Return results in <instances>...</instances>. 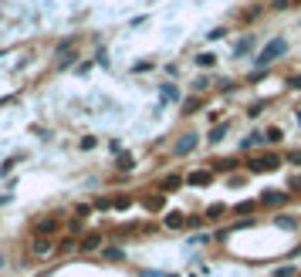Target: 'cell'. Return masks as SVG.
<instances>
[{
    "label": "cell",
    "mask_w": 301,
    "mask_h": 277,
    "mask_svg": "<svg viewBox=\"0 0 301 277\" xmlns=\"http://www.w3.org/2000/svg\"><path fill=\"white\" fill-rule=\"evenodd\" d=\"M284 156H278V152H250V156H244V166L247 172H274V169H281Z\"/></svg>",
    "instance_id": "cell-1"
},
{
    "label": "cell",
    "mask_w": 301,
    "mask_h": 277,
    "mask_svg": "<svg viewBox=\"0 0 301 277\" xmlns=\"http://www.w3.org/2000/svg\"><path fill=\"white\" fill-rule=\"evenodd\" d=\"M288 55V41L284 37H274V41H267L261 51H257V57H250L257 68H271L274 61H281V57Z\"/></svg>",
    "instance_id": "cell-2"
},
{
    "label": "cell",
    "mask_w": 301,
    "mask_h": 277,
    "mask_svg": "<svg viewBox=\"0 0 301 277\" xmlns=\"http://www.w3.org/2000/svg\"><path fill=\"white\" fill-rule=\"evenodd\" d=\"M257 203L267 206V210H284V206L291 203V193L288 189H264L261 196H257Z\"/></svg>",
    "instance_id": "cell-3"
},
{
    "label": "cell",
    "mask_w": 301,
    "mask_h": 277,
    "mask_svg": "<svg viewBox=\"0 0 301 277\" xmlns=\"http://www.w3.org/2000/svg\"><path fill=\"white\" fill-rule=\"evenodd\" d=\"M241 166H244V163H241L237 156H227V159H213L207 169H213V176H217V172H220V176H230L234 169H241Z\"/></svg>",
    "instance_id": "cell-4"
},
{
    "label": "cell",
    "mask_w": 301,
    "mask_h": 277,
    "mask_svg": "<svg viewBox=\"0 0 301 277\" xmlns=\"http://www.w3.org/2000/svg\"><path fill=\"white\" fill-rule=\"evenodd\" d=\"M257 146H267L264 132H250V135H244V139H241V152H244V156H250Z\"/></svg>",
    "instance_id": "cell-5"
},
{
    "label": "cell",
    "mask_w": 301,
    "mask_h": 277,
    "mask_svg": "<svg viewBox=\"0 0 301 277\" xmlns=\"http://www.w3.org/2000/svg\"><path fill=\"white\" fill-rule=\"evenodd\" d=\"M227 132H230V122H227V118H220V122H217V125L207 132V142H210V146H220Z\"/></svg>",
    "instance_id": "cell-6"
},
{
    "label": "cell",
    "mask_w": 301,
    "mask_h": 277,
    "mask_svg": "<svg viewBox=\"0 0 301 277\" xmlns=\"http://www.w3.org/2000/svg\"><path fill=\"white\" fill-rule=\"evenodd\" d=\"M196 146H200V135H193V132H189V135H180V142H176V156H189Z\"/></svg>",
    "instance_id": "cell-7"
},
{
    "label": "cell",
    "mask_w": 301,
    "mask_h": 277,
    "mask_svg": "<svg viewBox=\"0 0 301 277\" xmlns=\"http://www.w3.org/2000/svg\"><path fill=\"white\" fill-rule=\"evenodd\" d=\"M210 179H213V169H196V172H189L186 176L189 186H207Z\"/></svg>",
    "instance_id": "cell-8"
},
{
    "label": "cell",
    "mask_w": 301,
    "mask_h": 277,
    "mask_svg": "<svg viewBox=\"0 0 301 277\" xmlns=\"http://www.w3.org/2000/svg\"><path fill=\"white\" fill-rule=\"evenodd\" d=\"M234 55L237 57H247V55H254V37L247 34V37H241L237 44H234Z\"/></svg>",
    "instance_id": "cell-9"
},
{
    "label": "cell",
    "mask_w": 301,
    "mask_h": 277,
    "mask_svg": "<svg viewBox=\"0 0 301 277\" xmlns=\"http://www.w3.org/2000/svg\"><path fill=\"white\" fill-rule=\"evenodd\" d=\"M183 186V176H163V183H159V193H173V189H180Z\"/></svg>",
    "instance_id": "cell-10"
},
{
    "label": "cell",
    "mask_w": 301,
    "mask_h": 277,
    "mask_svg": "<svg viewBox=\"0 0 301 277\" xmlns=\"http://www.w3.org/2000/svg\"><path fill=\"white\" fill-rule=\"evenodd\" d=\"M196 68H203V71H207V68H217V55H213V51L196 55Z\"/></svg>",
    "instance_id": "cell-11"
},
{
    "label": "cell",
    "mask_w": 301,
    "mask_h": 277,
    "mask_svg": "<svg viewBox=\"0 0 301 277\" xmlns=\"http://www.w3.org/2000/svg\"><path fill=\"white\" fill-rule=\"evenodd\" d=\"M257 200H241V203L234 206V213H237V217H247V213H254V210H257Z\"/></svg>",
    "instance_id": "cell-12"
},
{
    "label": "cell",
    "mask_w": 301,
    "mask_h": 277,
    "mask_svg": "<svg viewBox=\"0 0 301 277\" xmlns=\"http://www.w3.org/2000/svg\"><path fill=\"white\" fill-rule=\"evenodd\" d=\"M166 226H170V230H183V226H186V217H183V213H166Z\"/></svg>",
    "instance_id": "cell-13"
},
{
    "label": "cell",
    "mask_w": 301,
    "mask_h": 277,
    "mask_svg": "<svg viewBox=\"0 0 301 277\" xmlns=\"http://www.w3.org/2000/svg\"><path fill=\"white\" fill-rule=\"evenodd\" d=\"M200 105H203V98H200V95H189L186 102H183V115H193Z\"/></svg>",
    "instance_id": "cell-14"
},
{
    "label": "cell",
    "mask_w": 301,
    "mask_h": 277,
    "mask_svg": "<svg viewBox=\"0 0 301 277\" xmlns=\"http://www.w3.org/2000/svg\"><path fill=\"white\" fill-rule=\"evenodd\" d=\"M264 139H267V142H281L284 129H281V125H267V129H264Z\"/></svg>",
    "instance_id": "cell-15"
},
{
    "label": "cell",
    "mask_w": 301,
    "mask_h": 277,
    "mask_svg": "<svg viewBox=\"0 0 301 277\" xmlns=\"http://www.w3.org/2000/svg\"><path fill=\"white\" fill-rule=\"evenodd\" d=\"M264 109H267V102H264V98H261V102H250V105H247V111H244V115H247V118H261V111Z\"/></svg>",
    "instance_id": "cell-16"
},
{
    "label": "cell",
    "mask_w": 301,
    "mask_h": 277,
    "mask_svg": "<svg viewBox=\"0 0 301 277\" xmlns=\"http://www.w3.org/2000/svg\"><path fill=\"white\" fill-rule=\"evenodd\" d=\"M58 226H61V223H58V220H51V217H48V220H41V223H38V233H41V237H44V233L51 237V233H55Z\"/></svg>",
    "instance_id": "cell-17"
},
{
    "label": "cell",
    "mask_w": 301,
    "mask_h": 277,
    "mask_svg": "<svg viewBox=\"0 0 301 277\" xmlns=\"http://www.w3.org/2000/svg\"><path fill=\"white\" fill-rule=\"evenodd\" d=\"M271 277H301V271L291 267V264H284V267H278V271H271Z\"/></svg>",
    "instance_id": "cell-18"
},
{
    "label": "cell",
    "mask_w": 301,
    "mask_h": 277,
    "mask_svg": "<svg viewBox=\"0 0 301 277\" xmlns=\"http://www.w3.org/2000/svg\"><path fill=\"white\" fill-rule=\"evenodd\" d=\"M224 213H227L224 203H213V206H207V213H203V217H207V220H220Z\"/></svg>",
    "instance_id": "cell-19"
},
{
    "label": "cell",
    "mask_w": 301,
    "mask_h": 277,
    "mask_svg": "<svg viewBox=\"0 0 301 277\" xmlns=\"http://www.w3.org/2000/svg\"><path fill=\"white\" fill-rule=\"evenodd\" d=\"M278 226H281V230H298V220H295V217H288V213H281V217H278Z\"/></svg>",
    "instance_id": "cell-20"
},
{
    "label": "cell",
    "mask_w": 301,
    "mask_h": 277,
    "mask_svg": "<svg viewBox=\"0 0 301 277\" xmlns=\"http://www.w3.org/2000/svg\"><path fill=\"white\" fill-rule=\"evenodd\" d=\"M159 95H163V102H176V98H180L176 85H163V88H159Z\"/></svg>",
    "instance_id": "cell-21"
},
{
    "label": "cell",
    "mask_w": 301,
    "mask_h": 277,
    "mask_svg": "<svg viewBox=\"0 0 301 277\" xmlns=\"http://www.w3.org/2000/svg\"><path fill=\"white\" fill-rule=\"evenodd\" d=\"M98 243H102V237H98V233H88V237L81 240V250H98Z\"/></svg>",
    "instance_id": "cell-22"
},
{
    "label": "cell",
    "mask_w": 301,
    "mask_h": 277,
    "mask_svg": "<svg viewBox=\"0 0 301 277\" xmlns=\"http://www.w3.org/2000/svg\"><path fill=\"white\" fill-rule=\"evenodd\" d=\"M163 203H166V193H163V196H159V193H156V196H146V206H149V210H163Z\"/></svg>",
    "instance_id": "cell-23"
},
{
    "label": "cell",
    "mask_w": 301,
    "mask_h": 277,
    "mask_svg": "<svg viewBox=\"0 0 301 277\" xmlns=\"http://www.w3.org/2000/svg\"><path fill=\"white\" fill-rule=\"evenodd\" d=\"M288 193H301V172H291V176H288Z\"/></svg>",
    "instance_id": "cell-24"
},
{
    "label": "cell",
    "mask_w": 301,
    "mask_h": 277,
    "mask_svg": "<svg viewBox=\"0 0 301 277\" xmlns=\"http://www.w3.org/2000/svg\"><path fill=\"white\" fill-rule=\"evenodd\" d=\"M51 247H55L51 240H38V243H34V254H38V257H44V254H51Z\"/></svg>",
    "instance_id": "cell-25"
},
{
    "label": "cell",
    "mask_w": 301,
    "mask_h": 277,
    "mask_svg": "<svg viewBox=\"0 0 301 277\" xmlns=\"http://www.w3.org/2000/svg\"><path fill=\"white\" fill-rule=\"evenodd\" d=\"M213 88H217V92H234V81H230V78H217Z\"/></svg>",
    "instance_id": "cell-26"
},
{
    "label": "cell",
    "mask_w": 301,
    "mask_h": 277,
    "mask_svg": "<svg viewBox=\"0 0 301 277\" xmlns=\"http://www.w3.org/2000/svg\"><path fill=\"white\" fill-rule=\"evenodd\" d=\"M189 88H193V95H203V92L210 88V81H207V78H196V81H193Z\"/></svg>",
    "instance_id": "cell-27"
},
{
    "label": "cell",
    "mask_w": 301,
    "mask_h": 277,
    "mask_svg": "<svg viewBox=\"0 0 301 277\" xmlns=\"http://www.w3.org/2000/svg\"><path fill=\"white\" fill-rule=\"evenodd\" d=\"M207 223V217H186V230H200Z\"/></svg>",
    "instance_id": "cell-28"
},
{
    "label": "cell",
    "mask_w": 301,
    "mask_h": 277,
    "mask_svg": "<svg viewBox=\"0 0 301 277\" xmlns=\"http://www.w3.org/2000/svg\"><path fill=\"white\" fill-rule=\"evenodd\" d=\"M284 163H291V166H298V169H301V149L288 152V156H284Z\"/></svg>",
    "instance_id": "cell-29"
},
{
    "label": "cell",
    "mask_w": 301,
    "mask_h": 277,
    "mask_svg": "<svg viewBox=\"0 0 301 277\" xmlns=\"http://www.w3.org/2000/svg\"><path fill=\"white\" fill-rule=\"evenodd\" d=\"M288 88H291V92H301V71L288 78Z\"/></svg>",
    "instance_id": "cell-30"
},
{
    "label": "cell",
    "mask_w": 301,
    "mask_h": 277,
    "mask_svg": "<svg viewBox=\"0 0 301 277\" xmlns=\"http://www.w3.org/2000/svg\"><path fill=\"white\" fill-rule=\"evenodd\" d=\"M291 7V0H271V10H288Z\"/></svg>",
    "instance_id": "cell-31"
},
{
    "label": "cell",
    "mask_w": 301,
    "mask_h": 277,
    "mask_svg": "<svg viewBox=\"0 0 301 277\" xmlns=\"http://www.w3.org/2000/svg\"><path fill=\"white\" fill-rule=\"evenodd\" d=\"M254 17H261V7H250L247 14H241V20H254Z\"/></svg>",
    "instance_id": "cell-32"
},
{
    "label": "cell",
    "mask_w": 301,
    "mask_h": 277,
    "mask_svg": "<svg viewBox=\"0 0 301 277\" xmlns=\"http://www.w3.org/2000/svg\"><path fill=\"white\" fill-rule=\"evenodd\" d=\"M129 203H132L129 196H119V200H115V203H112V206H119V210H125V206H129Z\"/></svg>",
    "instance_id": "cell-33"
},
{
    "label": "cell",
    "mask_w": 301,
    "mask_h": 277,
    "mask_svg": "<svg viewBox=\"0 0 301 277\" xmlns=\"http://www.w3.org/2000/svg\"><path fill=\"white\" fill-rule=\"evenodd\" d=\"M119 169H132V156H122V159H119Z\"/></svg>",
    "instance_id": "cell-34"
},
{
    "label": "cell",
    "mask_w": 301,
    "mask_h": 277,
    "mask_svg": "<svg viewBox=\"0 0 301 277\" xmlns=\"http://www.w3.org/2000/svg\"><path fill=\"white\" fill-rule=\"evenodd\" d=\"M298 254H301V243H298V247H295V250H291V257H298Z\"/></svg>",
    "instance_id": "cell-35"
}]
</instances>
